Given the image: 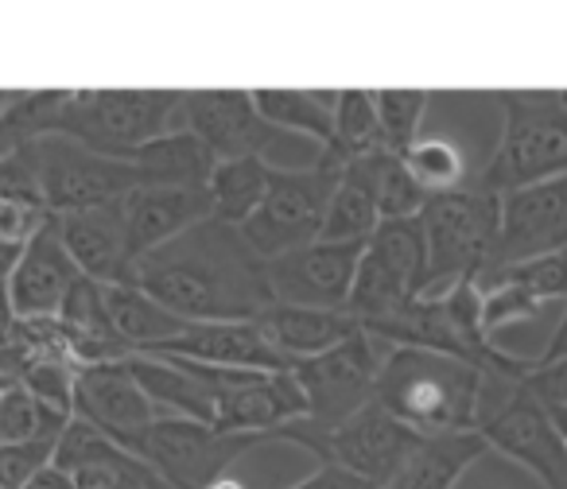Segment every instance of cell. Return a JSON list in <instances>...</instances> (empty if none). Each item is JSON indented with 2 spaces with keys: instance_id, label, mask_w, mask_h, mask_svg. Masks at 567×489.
Masks as SVG:
<instances>
[{
  "instance_id": "obj_1",
  "label": "cell",
  "mask_w": 567,
  "mask_h": 489,
  "mask_svg": "<svg viewBox=\"0 0 567 489\" xmlns=\"http://www.w3.org/2000/svg\"><path fill=\"white\" fill-rule=\"evenodd\" d=\"M133 284L187 323H252L272 300L268 264L237 226L206 218L133 269Z\"/></svg>"
},
{
  "instance_id": "obj_2",
  "label": "cell",
  "mask_w": 567,
  "mask_h": 489,
  "mask_svg": "<svg viewBox=\"0 0 567 489\" xmlns=\"http://www.w3.org/2000/svg\"><path fill=\"white\" fill-rule=\"evenodd\" d=\"M482 393H486L482 370L416 346H389L373 385V400L424 439L478 431Z\"/></svg>"
},
{
  "instance_id": "obj_3",
  "label": "cell",
  "mask_w": 567,
  "mask_h": 489,
  "mask_svg": "<svg viewBox=\"0 0 567 489\" xmlns=\"http://www.w3.org/2000/svg\"><path fill=\"white\" fill-rule=\"evenodd\" d=\"M502 141L474 187L489 195L533 187L567 175V90H502Z\"/></svg>"
},
{
  "instance_id": "obj_4",
  "label": "cell",
  "mask_w": 567,
  "mask_h": 489,
  "mask_svg": "<svg viewBox=\"0 0 567 489\" xmlns=\"http://www.w3.org/2000/svg\"><path fill=\"white\" fill-rule=\"evenodd\" d=\"M179 113V90H71L48 136H66L90 152L128 159L136 148L172 133Z\"/></svg>"
},
{
  "instance_id": "obj_5",
  "label": "cell",
  "mask_w": 567,
  "mask_h": 489,
  "mask_svg": "<svg viewBox=\"0 0 567 489\" xmlns=\"http://www.w3.org/2000/svg\"><path fill=\"white\" fill-rule=\"evenodd\" d=\"M420 229L427 241L424 295L447 292L458 280H482L502 229V195H489L466 179V187L427 198Z\"/></svg>"
},
{
  "instance_id": "obj_6",
  "label": "cell",
  "mask_w": 567,
  "mask_h": 489,
  "mask_svg": "<svg viewBox=\"0 0 567 489\" xmlns=\"http://www.w3.org/2000/svg\"><path fill=\"white\" fill-rule=\"evenodd\" d=\"M280 443H296L308 455H316L319 462H334L342 470L358 474L370 486L389 489L393 478L404 470L416 447L424 443V435H416L412 427H404L396 416H389L378 400H370L365 408H358L350 419H342L339 427H316L308 424V416L296 424L280 427L272 435Z\"/></svg>"
},
{
  "instance_id": "obj_7",
  "label": "cell",
  "mask_w": 567,
  "mask_h": 489,
  "mask_svg": "<svg viewBox=\"0 0 567 489\" xmlns=\"http://www.w3.org/2000/svg\"><path fill=\"white\" fill-rule=\"evenodd\" d=\"M339 179L342 164L327 159L323 152L308 167H276L265 202L241 226V237L249 241L252 253L268 264L300 245L319 241Z\"/></svg>"
},
{
  "instance_id": "obj_8",
  "label": "cell",
  "mask_w": 567,
  "mask_h": 489,
  "mask_svg": "<svg viewBox=\"0 0 567 489\" xmlns=\"http://www.w3.org/2000/svg\"><path fill=\"white\" fill-rule=\"evenodd\" d=\"M427 280V241L420 218L381 221V229L370 237L358 264L354 292H350L347 311L365 326L385 323L401 308L424 295Z\"/></svg>"
},
{
  "instance_id": "obj_9",
  "label": "cell",
  "mask_w": 567,
  "mask_h": 489,
  "mask_svg": "<svg viewBox=\"0 0 567 489\" xmlns=\"http://www.w3.org/2000/svg\"><path fill=\"white\" fill-rule=\"evenodd\" d=\"M260 443H268L265 435H226L198 419L159 416L148 431L136 435L128 450L148 462L167 489H206Z\"/></svg>"
},
{
  "instance_id": "obj_10",
  "label": "cell",
  "mask_w": 567,
  "mask_h": 489,
  "mask_svg": "<svg viewBox=\"0 0 567 489\" xmlns=\"http://www.w3.org/2000/svg\"><path fill=\"white\" fill-rule=\"evenodd\" d=\"M32 152L43 210L51 218L121 202V198H128L141 187V171L128 159L90 152L79 141H66V136H40L32 144Z\"/></svg>"
},
{
  "instance_id": "obj_11",
  "label": "cell",
  "mask_w": 567,
  "mask_h": 489,
  "mask_svg": "<svg viewBox=\"0 0 567 489\" xmlns=\"http://www.w3.org/2000/svg\"><path fill=\"white\" fill-rule=\"evenodd\" d=\"M381 357L385 354L378 350V339L358 331L342 346L308 357V362H296L292 377L308 400V424L327 431V427H339L342 419H350L358 408H365L373 400Z\"/></svg>"
},
{
  "instance_id": "obj_12",
  "label": "cell",
  "mask_w": 567,
  "mask_h": 489,
  "mask_svg": "<svg viewBox=\"0 0 567 489\" xmlns=\"http://www.w3.org/2000/svg\"><path fill=\"white\" fill-rule=\"evenodd\" d=\"M478 435L489 450L540 478L544 489H567V443L525 385H517L494 412L482 416Z\"/></svg>"
},
{
  "instance_id": "obj_13",
  "label": "cell",
  "mask_w": 567,
  "mask_h": 489,
  "mask_svg": "<svg viewBox=\"0 0 567 489\" xmlns=\"http://www.w3.org/2000/svg\"><path fill=\"white\" fill-rule=\"evenodd\" d=\"M183 128H190L218 164L249 156L265 159L276 144L296 141V136L268 125L252 94H245V90H187L183 94Z\"/></svg>"
},
{
  "instance_id": "obj_14",
  "label": "cell",
  "mask_w": 567,
  "mask_h": 489,
  "mask_svg": "<svg viewBox=\"0 0 567 489\" xmlns=\"http://www.w3.org/2000/svg\"><path fill=\"white\" fill-rule=\"evenodd\" d=\"M559 249H567V175L502 195V229L486 277Z\"/></svg>"
},
{
  "instance_id": "obj_15",
  "label": "cell",
  "mask_w": 567,
  "mask_h": 489,
  "mask_svg": "<svg viewBox=\"0 0 567 489\" xmlns=\"http://www.w3.org/2000/svg\"><path fill=\"white\" fill-rule=\"evenodd\" d=\"M365 245L342 241H311L292 253L268 261V288L276 303H300V308H331L342 311L354 292L358 264Z\"/></svg>"
},
{
  "instance_id": "obj_16",
  "label": "cell",
  "mask_w": 567,
  "mask_h": 489,
  "mask_svg": "<svg viewBox=\"0 0 567 489\" xmlns=\"http://www.w3.org/2000/svg\"><path fill=\"white\" fill-rule=\"evenodd\" d=\"M74 416L102 427L110 439H117L128 450L136 435L148 431L159 419V408L144 396V388L136 385V377L128 373L125 362H102L79 370V381H74Z\"/></svg>"
},
{
  "instance_id": "obj_17",
  "label": "cell",
  "mask_w": 567,
  "mask_h": 489,
  "mask_svg": "<svg viewBox=\"0 0 567 489\" xmlns=\"http://www.w3.org/2000/svg\"><path fill=\"white\" fill-rule=\"evenodd\" d=\"M214 218V202L206 187H136L125 198V226H128V257L133 269L152 257L156 249L172 245L187 229Z\"/></svg>"
},
{
  "instance_id": "obj_18",
  "label": "cell",
  "mask_w": 567,
  "mask_h": 489,
  "mask_svg": "<svg viewBox=\"0 0 567 489\" xmlns=\"http://www.w3.org/2000/svg\"><path fill=\"white\" fill-rule=\"evenodd\" d=\"M79 280H82V272L63 241L59 218H48L40 226V233L24 245V257H20L17 272L9 277L17 315L20 319H55L66 300V292H71Z\"/></svg>"
},
{
  "instance_id": "obj_19",
  "label": "cell",
  "mask_w": 567,
  "mask_h": 489,
  "mask_svg": "<svg viewBox=\"0 0 567 489\" xmlns=\"http://www.w3.org/2000/svg\"><path fill=\"white\" fill-rule=\"evenodd\" d=\"M148 357H183V362L221 365V370L292 373V362L265 339L257 323H190L179 339L152 346Z\"/></svg>"
},
{
  "instance_id": "obj_20",
  "label": "cell",
  "mask_w": 567,
  "mask_h": 489,
  "mask_svg": "<svg viewBox=\"0 0 567 489\" xmlns=\"http://www.w3.org/2000/svg\"><path fill=\"white\" fill-rule=\"evenodd\" d=\"M63 241L71 249L82 277L97 284H133V257H128L125 198L94 210H79L59 218Z\"/></svg>"
},
{
  "instance_id": "obj_21",
  "label": "cell",
  "mask_w": 567,
  "mask_h": 489,
  "mask_svg": "<svg viewBox=\"0 0 567 489\" xmlns=\"http://www.w3.org/2000/svg\"><path fill=\"white\" fill-rule=\"evenodd\" d=\"M252 323L265 331V339L292 365L327 354V350L342 346V342L362 331V323L347 308L331 311V308H300V303H268Z\"/></svg>"
},
{
  "instance_id": "obj_22",
  "label": "cell",
  "mask_w": 567,
  "mask_h": 489,
  "mask_svg": "<svg viewBox=\"0 0 567 489\" xmlns=\"http://www.w3.org/2000/svg\"><path fill=\"white\" fill-rule=\"evenodd\" d=\"M125 365L136 377V385L144 388V396L159 408V416H183V419H198V424L214 427L210 385L198 381L195 373H187L179 362H172V357L128 354Z\"/></svg>"
},
{
  "instance_id": "obj_23",
  "label": "cell",
  "mask_w": 567,
  "mask_h": 489,
  "mask_svg": "<svg viewBox=\"0 0 567 489\" xmlns=\"http://www.w3.org/2000/svg\"><path fill=\"white\" fill-rule=\"evenodd\" d=\"M128 164L141 171V187H206L218 167L203 141L190 128H172L152 144L136 148Z\"/></svg>"
},
{
  "instance_id": "obj_24",
  "label": "cell",
  "mask_w": 567,
  "mask_h": 489,
  "mask_svg": "<svg viewBox=\"0 0 567 489\" xmlns=\"http://www.w3.org/2000/svg\"><path fill=\"white\" fill-rule=\"evenodd\" d=\"M105 308H110L113 334L125 342L133 354H148L159 342H172L187 331V319L167 311L159 300H152L136 284H105Z\"/></svg>"
},
{
  "instance_id": "obj_25",
  "label": "cell",
  "mask_w": 567,
  "mask_h": 489,
  "mask_svg": "<svg viewBox=\"0 0 567 489\" xmlns=\"http://www.w3.org/2000/svg\"><path fill=\"white\" fill-rule=\"evenodd\" d=\"M486 439L478 431L435 435L416 447V455L404 462L389 489H455L458 478L486 455Z\"/></svg>"
},
{
  "instance_id": "obj_26",
  "label": "cell",
  "mask_w": 567,
  "mask_h": 489,
  "mask_svg": "<svg viewBox=\"0 0 567 489\" xmlns=\"http://www.w3.org/2000/svg\"><path fill=\"white\" fill-rule=\"evenodd\" d=\"M260 117L288 136H303L319 152L334 136V102L339 94H308V90H252Z\"/></svg>"
},
{
  "instance_id": "obj_27",
  "label": "cell",
  "mask_w": 567,
  "mask_h": 489,
  "mask_svg": "<svg viewBox=\"0 0 567 489\" xmlns=\"http://www.w3.org/2000/svg\"><path fill=\"white\" fill-rule=\"evenodd\" d=\"M272 171L276 167L260 156H249V159H226V164L214 167L210 183V202H214V218L226 221V226H237L241 229L245 221L257 214V206L265 202L268 195V183H272Z\"/></svg>"
},
{
  "instance_id": "obj_28",
  "label": "cell",
  "mask_w": 567,
  "mask_h": 489,
  "mask_svg": "<svg viewBox=\"0 0 567 489\" xmlns=\"http://www.w3.org/2000/svg\"><path fill=\"white\" fill-rule=\"evenodd\" d=\"M358 171L365 175L370 183L373 198H378V210H381V221H404V218H420V210L427 206V190L412 179V171L404 167V156L396 152L381 148V152H370V156H358L350 159Z\"/></svg>"
},
{
  "instance_id": "obj_29",
  "label": "cell",
  "mask_w": 567,
  "mask_h": 489,
  "mask_svg": "<svg viewBox=\"0 0 567 489\" xmlns=\"http://www.w3.org/2000/svg\"><path fill=\"white\" fill-rule=\"evenodd\" d=\"M378 229H381L378 198H373L365 175L358 171L354 164H347L319 237H323V241H342V245H370V237L378 233Z\"/></svg>"
},
{
  "instance_id": "obj_30",
  "label": "cell",
  "mask_w": 567,
  "mask_h": 489,
  "mask_svg": "<svg viewBox=\"0 0 567 489\" xmlns=\"http://www.w3.org/2000/svg\"><path fill=\"white\" fill-rule=\"evenodd\" d=\"M381 121H378V102H373L370 90H342L339 102H334V136L323 148L327 159L347 167L350 159L381 152Z\"/></svg>"
},
{
  "instance_id": "obj_31",
  "label": "cell",
  "mask_w": 567,
  "mask_h": 489,
  "mask_svg": "<svg viewBox=\"0 0 567 489\" xmlns=\"http://www.w3.org/2000/svg\"><path fill=\"white\" fill-rule=\"evenodd\" d=\"M66 424H71V416L55 412L51 404H43L35 393H28L24 381H12V385L0 393V447H9V443H32V439L59 443Z\"/></svg>"
},
{
  "instance_id": "obj_32",
  "label": "cell",
  "mask_w": 567,
  "mask_h": 489,
  "mask_svg": "<svg viewBox=\"0 0 567 489\" xmlns=\"http://www.w3.org/2000/svg\"><path fill=\"white\" fill-rule=\"evenodd\" d=\"M373 102H378L381 141H385L389 152L404 156V152L420 141V128H424L432 94H427V90H378Z\"/></svg>"
},
{
  "instance_id": "obj_33",
  "label": "cell",
  "mask_w": 567,
  "mask_h": 489,
  "mask_svg": "<svg viewBox=\"0 0 567 489\" xmlns=\"http://www.w3.org/2000/svg\"><path fill=\"white\" fill-rule=\"evenodd\" d=\"M404 167L412 179L427 190V195H447V190L466 187V159L451 141L440 136H420L409 152H404Z\"/></svg>"
},
{
  "instance_id": "obj_34",
  "label": "cell",
  "mask_w": 567,
  "mask_h": 489,
  "mask_svg": "<svg viewBox=\"0 0 567 489\" xmlns=\"http://www.w3.org/2000/svg\"><path fill=\"white\" fill-rule=\"evenodd\" d=\"M478 284H513L525 295H533L540 308L548 300H567V249L548 253V257H533V261H520V264H513V269L489 272Z\"/></svg>"
},
{
  "instance_id": "obj_35",
  "label": "cell",
  "mask_w": 567,
  "mask_h": 489,
  "mask_svg": "<svg viewBox=\"0 0 567 489\" xmlns=\"http://www.w3.org/2000/svg\"><path fill=\"white\" fill-rule=\"evenodd\" d=\"M55 462V443L32 439V443H9L0 447V489H24L40 470Z\"/></svg>"
},
{
  "instance_id": "obj_36",
  "label": "cell",
  "mask_w": 567,
  "mask_h": 489,
  "mask_svg": "<svg viewBox=\"0 0 567 489\" xmlns=\"http://www.w3.org/2000/svg\"><path fill=\"white\" fill-rule=\"evenodd\" d=\"M0 198H20V202L43 206L32 144L20 148V152H12V156H0Z\"/></svg>"
},
{
  "instance_id": "obj_37",
  "label": "cell",
  "mask_w": 567,
  "mask_h": 489,
  "mask_svg": "<svg viewBox=\"0 0 567 489\" xmlns=\"http://www.w3.org/2000/svg\"><path fill=\"white\" fill-rule=\"evenodd\" d=\"M51 214L35 202H20V198H0V245L4 249H24L40 226Z\"/></svg>"
},
{
  "instance_id": "obj_38",
  "label": "cell",
  "mask_w": 567,
  "mask_h": 489,
  "mask_svg": "<svg viewBox=\"0 0 567 489\" xmlns=\"http://www.w3.org/2000/svg\"><path fill=\"white\" fill-rule=\"evenodd\" d=\"M520 385H525L544 408H559V404H567V362L536 365V357H533V370H528V377L520 381Z\"/></svg>"
},
{
  "instance_id": "obj_39",
  "label": "cell",
  "mask_w": 567,
  "mask_h": 489,
  "mask_svg": "<svg viewBox=\"0 0 567 489\" xmlns=\"http://www.w3.org/2000/svg\"><path fill=\"white\" fill-rule=\"evenodd\" d=\"M288 489H378V486H370L365 478H358V474L342 470V466H334V462H319L316 474H308V478Z\"/></svg>"
},
{
  "instance_id": "obj_40",
  "label": "cell",
  "mask_w": 567,
  "mask_h": 489,
  "mask_svg": "<svg viewBox=\"0 0 567 489\" xmlns=\"http://www.w3.org/2000/svg\"><path fill=\"white\" fill-rule=\"evenodd\" d=\"M17 331H20V315H17V303H12V288L9 280H0V354L17 346Z\"/></svg>"
},
{
  "instance_id": "obj_41",
  "label": "cell",
  "mask_w": 567,
  "mask_h": 489,
  "mask_svg": "<svg viewBox=\"0 0 567 489\" xmlns=\"http://www.w3.org/2000/svg\"><path fill=\"white\" fill-rule=\"evenodd\" d=\"M551 362H567V311L556 323V334L548 339V346H544L540 357H536V365H551Z\"/></svg>"
},
{
  "instance_id": "obj_42",
  "label": "cell",
  "mask_w": 567,
  "mask_h": 489,
  "mask_svg": "<svg viewBox=\"0 0 567 489\" xmlns=\"http://www.w3.org/2000/svg\"><path fill=\"white\" fill-rule=\"evenodd\" d=\"M24 489H79V486H74V478H71V474H66V470H59V466L51 462L48 470H40V474H35V478L28 481Z\"/></svg>"
},
{
  "instance_id": "obj_43",
  "label": "cell",
  "mask_w": 567,
  "mask_h": 489,
  "mask_svg": "<svg viewBox=\"0 0 567 489\" xmlns=\"http://www.w3.org/2000/svg\"><path fill=\"white\" fill-rule=\"evenodd\" d=\"M548 412V419L556 424V431L564 435V443H567V404H559V408H544Z\"/></svg>"
},
{
  "instance_id": "obj_44",
  "label": "cell",
  "mask_w": 567,
  "mask_h": 489,
  "mask_svg": "<svg viewBox=\"0 0 567 489\" xmlns=\"http://www.w3.org/2000/svg\"><path fill=\"white\" fill-rule=\"evenodd\" d=\"M20 97H24V90H0V113L12 110V105H17Z\"/></svg>"
},
{
  "instance_id": "obj_45",
  "label": "cell",
  "mask_w": 567,
  "mask_h": 489,
  "mask_svg": "<svg viewBox=\"0 0 567 489\" xmlns=\"http://www.w3.org/2000/svg\"><path fill=\"white\" fill-rule=\"evenodd\" d=\"M206 489H245V481H237L234 474H221V478H218V481H210Z\"/></svg>"
}]
</instances>
